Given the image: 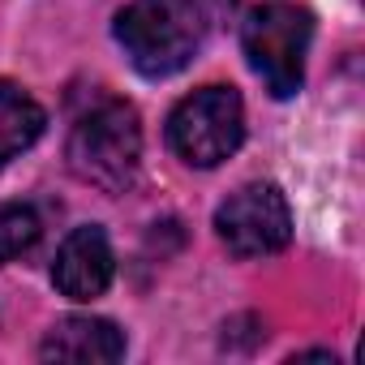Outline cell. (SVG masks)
I'll return each mask as SVG.
<instances>
[{
    "instance_id": "6da1fadb",
    "label": "cell",
    "mask_w": 365,
    "mask_h": 365,
    "mask_svg": "<svg viewBox=\"0 0 365 365\" xmlns=\"http://www.w3.org/2000/svg\"><path fill=\"white\" fill-rule=\"evenodd\" d=\"M207 14L198 0H129L116 14V43L146 78L185 69L202 48Z\"/></svg>"
},
{
    "instance_id": "7a4b0ae2",
    "label": "cell",
    "mask_w": 365,
    "mask_h": 365,
    "mask_svg": "<svg viewBox=\"0 0 365 365\" xmlns=\"http://www.w3.org/2000/svg\"><path fill=\"white\" fill-rule=\"evenodd\" d=\"M65 159L73 168L78 180L103 190V194H125L138 176L142 163V125L138 112L120 99H108L99 108H91L65 146Z\"/></svg>"
},
{
    "instance_id": "3957f363",
    "label": "cell",
    "mask_w": 365,
    "mask_h": 365,
    "mask_svg": "<svg viewBox=\"0 0 365 365\" xmlns=\"http://www.w3.org/2000/svg\"><path fill=\"white\" fill-rule=\"evenodd\" d=\"M309 39H314V18L301 5H288V0L258 5L241 26V48L275 99H288L301 91Z\"/></svg>"
},
{
    "instance_id": "277c9868",
    "label": "cell",
    "mask_w": 365,
    "mask_h": 365,
    "mask_svg": "<svg viewBox=\"0 0 365 365\" xmlns=\"http://www.w3.org/2000/svg\"><path fill=\"white\" fill-rule=\"evenodd\" d=\"M245 138V108L232 86H202L168 116V142L190 168L224 163Z\"/></svg>"
},
{
    "instance_id": "5b68a950",
    "label": "cell",
    "mask_w": 365,
    "mask_h": 365,
    "mask_svg": "<svg viewBox=\"0 0 365 365\" xmlns=\"http://www.w3.org/2000/svg\"><path fill=\"white\" fill-rule=\"evenodd\" d=\"M215 232L237 258H262L288 245L292 237V215L284 194L271 180H254V185L237 190L220 211H215Z\"/></svg>"
},
{
    "instance_id": "8992f818",
    "label": "cell",
    "mask_w": 365,
    "mask_h": 365,
    "mask_svg": "<svg viewBox=\"0 0 365 365\" xmlns=\"http://www.w3.org/2000/svg\"><path fill=\"white\" fill-rule=\"evenodd\" d=\"M52 284L61 288V297L69 301H95L108 292L112 284V245L103 237V228L86 224L73 228L52 262Z\"/></svg>"
},
{
    "instance_id": "52a82bcc",
    "label": "cell",
    "mask_w": 365,
    "mask_h": 365,
    "mask_svg": "<svg viewBox=\"0 0 365 365\" xmlns=\"http://www.w3.org/2000/svg\"><path fill=\"white\" fill-rule=\"evenodd\" d=\"M39 356L43 361H120L125 356V335L108 318L69 314L43 335Z\"/></svg>"
},
{
    "instance_id": "ba28073f",
    "label": "cell",
    "mask_w": 365,
    "mask_h": 365,
    "mask_svg": "<svg viewBox=\"0 0 365 365\" xmlns=\"http://www.w3.org/2000/svg\"><path fill=\"white\" fill-rule=\"evenodd\" d=\"M43 125H48L43 108L22 86L0 78V168H5L9 159H18L26 146H35Z\"/></svg>"
},
{
    "instance_id": "9c48e42d",
    "label": "cell",
    "mask_w": 365,
    "mask_h": 365,
    "mask_svg": "<svg viewBox=\"0 0 365 365\" xmlns=\"http://www.w3.org/2000/svg\"><path fill=\"white\" fill-rule=\"evenodd\" d=\"M39 232H43V224H39L35 207H22V202L18 207H0V267L31 254Z\"/></svg>"
}]
</instances>
